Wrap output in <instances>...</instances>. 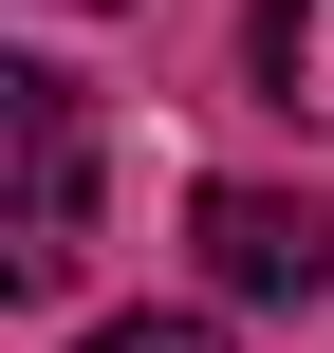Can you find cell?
I'll return each instance as SVG.
<instances>
[{"label": "cell", "mask_w": 334, "mask_h": 353, "mask_svg": "<svg viewBox=\"0 0 334 353\" xmlns=\"http://www.w3.org/2000/svg\"><path fill=\"white\" fill-rule=\"evenodd\" d=\"M0 130H19V242H0V279L56 298V279L93 261V93H74L56 56H19V74H0Z\"/></svg>", "instance_id": "cell-1"}, {"label": "cell", "mask_w": 334, "mask_h": 353, "mask_svg": "<svg viewBox=\"0 0 334 353\" xmlns=\"http://www.w3.org/2000/svg\"><path fill=\"white\" fill-rule=\"evenodd\" d=\"M186 242H205L223 298H334V205H316V186H205Z\"/></svg>", "instance_id": "cell-2"}, {"label": "cell", "mask_w": 334, "mask_h": 353, "mask_svg": "<svg viewBox=\"0 0 334 353\" xmlns=\"http://www.w3.org/2000/svg\"><path fill=\"white\" fill-rule=\"evenodd\" d=\"M242 56H260V93H279V112H316V130H334V0H260V19H242Z\"/></svg>", "instance_id": "cell-3"}, {"label": "cell", "mask_w": 334, "mask_h": 353, "mask_svg": "<svg viewBox=\"0 0 334 353\" xmlns=\"http://www.w3.org/2000/svg\"><path fill=\"white\" fill-rule=\"evenodd\" d=\"M74 353H223L205 316H112V335H74Z\"/></svg>", "instance_id": "cell-4"}]
</instances>
